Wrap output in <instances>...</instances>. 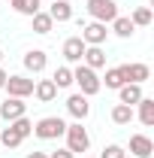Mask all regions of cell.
I'll return each mask as SVG.
<instances>
[{
    "label": "cell",
    "mask_w": 154,
    "mask_h": 158,
    "mask_svg": "<svg viewBox=\"0 0 154 158\" xmlns=\"http://www.w3.org/2000/svg\"><path fill=\"white\" fill-rule=\"evenodd\" d=\"M73 82H79V88H82V94H85V98H94L97 91L103 88V82L97 79V70L85 67V64H79L76 70H73Z\"/></svg>",
    "instance_id": "6da1fadb"
},
{
    "label": "cell",
    "mask_w": 154,
    "mask_h": 158,
    "mask_svg": "<svg viewBox=\"0 0 154 158\" xmlns=\"http://www.w3.org/2000/svg\"><path fill=\"white\" fill-rule=\"evenodd\" d=\"M64 131H67V122L60 116H45V118H39L37 128H33V134L39 140H58V137H64Z\"/></svg>",
    "instance_id": "7a4b0ae2"
},
{
    "label": "cell",
    "mask_w": 154,
    "mask_h": 158,
    "mask_svg": "<svg viewBox=\"0 0 154 158\" xmlns=\"http://www.w3.org/2000/svg\"><path fill=\"white\" fill-rule=\"evenodd\" d=\"M67 149L76 155V152H88V146H91V137H88V131L82 128V122H76V125H67Z\"/></svg>",
    "instance_id": "3957f363"
},
{
    "label": "cell",
    "mask_w": 154,
    "mask_h": 158,
    "mask_svg": "<svg viewBox=\"0 0 154 158\" xmlns=\"http://www.w3.org/2000/svg\"><path fill=\"white\" fill-rule=\"evenodd\" d=\"M88 12L94 21H115L118 19V3L115 0H88Z\"/></svg>",
    "instance_id": "277c9868"
},
{
    "label": "cell",
    "mask_w": 154,
    "mask_h": 158,
    "mask_svg": "<svg viewBox=\"0 0 154 158\" xmlns=\"http://www.w3.org/2000/svg\"><path fill=\"white\" fill-rule=\"evenodd\" d=\"M6 91H9V98H27V94H33V79L27 76H6V85H3Z\"/></svg>",
    "instance_id": "5b68a950"
},
{
    "label": "cell",
    "mask_w": 154,
    "mask_h": 158,
    "mask_svg": "<svg viewBox=\"0 0 154 158\" xmlns=\"http://www.w3.org/2000/svg\"><path fill=\"white\" fill-rule=\"evenodd\" d=\"M106 24L103 21H91V24H85L82 27V40H85V46H103L106 43Z\"/></svg>",
    "instance_id": "8992f818"
},
{
    "label": "cell",
    "mask_w": 154,
    "mask_h": 158,
    "mask_svg": "<svg viewBox=\"0 0 154 158\" xmlns=\"http://www.w3.org/2000/svg\"><path fill=\"white\" fill-rule=\"evenodd\" d=\"M24 113H27V103L21 98H6L0 103V116L6 118V122H15V118H21Z\"/></svg>",
    "instance_id": "52a82bcc"
},
{
    "label": "cell",
    "mask_w": 154,
    "mask_h": 158,
    "mask_svg": "<svg viewBox=\"0 0 154 158\" xmlns=\"http://www.w3.org/2000/svg\"><path fill=\"white\" fill-rule=\"evenodd\" d=\"M67 113L76 118V122L88 118V113H91V103H88V98H85V94H70V98H67Z\"/></svg>",
    "instance_id": "ba28073f"
},
{
    "label": "cell",
    "mask_w": 154,
    "mask_h": 158,
    "mask_svg": "<svg viewBox=\"0 0 154 158\" xmlns=\"http://www.w3.org/2000/svg\"><path fill=\"white\" fill-rule=\"evenodd\" d=\"M130 152H133L136 158H151L154 143L145 137V134H133V137H130Z\"/></svg>",
    "instance_id": "9c48e42d"
},
{
    "label": "cell",
    "mask_w": 154,
    "mask_h": 158,
    "mask_svg": "<svg viewBox=\"0 0 154 158\" xmlns=\"http://www.w3.org/2000/svg\"><path fill=\"white\" fill-rule=\"evenodd\" d=\"M148 76H151L148 64H124V79H127V82H133V85H142Z\"/></svg>",
    "instance_id": "30bf717a"
},
{
    "label": "cell",
    "mask_w": 154,
    "mask_h": 158,
    "mask_svg": "<svg viewBox=\"0 0 154 158\" xmlns=\"http://www.w3.org/2000/svg\"><path fill=\"white\" fill-rule=\"evenodd\" d=\"M85 67H91V70H100V67H106V52L100 49V46H85Z\"/></svg>",
    "instance_id": "8fae6325"
},
{
    "label": "cell",
    "mask_w": 154,
    "mask_h": 158,
    "mask_svg": "<svg viewBox=\"0 0 154 158\" xmlns=\"http://www.w3.org/2000/svg\"><path fill=\"white\" fill-rule=\"evenodd\" d=\"M118 94H121V103H127V106H136L139 100L145 98V94H142V85H133V82H124V85L118 88Z\"/></svg>",
    "instance_id": "7c38bea8"
},
{
    "label": "cell",
    "mask_w": 154,
    "mask_h": 158,
    "mask_svg": "<svg viewBox=\"0 0 154 158\" xmlns=\"http://www.w3.org/2000/svg\"><path fill=\"white\" fill-rule=\"evenodd\" d=\"M82 55H85V40L82 37H70L67 43H64V58L67 61H82Z\"/></svg>",
    "instance_id": "4fadbf2b"
},
{
    "label": "cell",
    "mask_w": 154,
    "mask_h": 158,
    "mask_svg": "<svg viewBox=\"0 0 154 158\" xmlns=\"http://www.w3.org/2000/svg\"><path fill=\"white\" fill-rule=\"evenodd\" d=\"M45 64H48V58H45V52H42V49H33V52H27V55H24V67H27L30 73H42V70H45Z\"/></svg>",
    "instance_id": "5bb4252c"
},
{
    "label": "cell",
    "mask_w": 154,
    "mask_h": 158,
    "mask_svg": "<svg viewBox=\"0 0 154 158\" xmlns=\"http://www.w3.org/2000/svg\"><path fill=\"white\" fill-rule=\"evenodd\" d=\"M33 94H37V100L48 103V100H55V94H58V85L52 79H39L37 85H33Z\"/></svg>",
    "instance_id": "9a60e30c"
},
{
    "label": "cell",
    "mask_w": 154,
    "mask_h": 158,
    "mask_svg": "<svg viewBox=\"0 0 154 158\" xmlns=\"http://www.w3.org/2000/svg\"><path fill=\"white\" fill-rule=\"evenodd\" d=\"M52 21H70L73 19V6L67 0H52V9H48Z\"/></svg>",
    "instance_id": "2e32d148"
},
{
    "label": "cell",
    "mask_w": 154,
    "mask_h": 158,
    "mask_svg": "<svg viewBox=\"0 0 154 158\" xmlns=\"http://www.w3.org/2000/svg\"><path fill=\"white\" fill-rule=\"evenodd\" d=\"M136 106H139V122H142L145 128H151V125H154V100L151 98H142Z\"/></svg>",
    "instance_id": "e0dca14e"
},
{
    "label": "cell",
    "mask_w": 154,
    "mask_h": 158,
    "mask_svg": "<svg viewBox=\"0 0 154 158\" xmlns=\"http://www.w3.org/2000/svg\"><path fill=\"white\" fill-rule=\"evenodd\" d=\"M21 134H18V128L9 122V128H3V134H0V146H9V149H15V146H21Z\"/></svg>",
    "instance_id": "ac0fdd59"
},
{
    "label": "cell",
    "mask_w": 154,
    "mask_h": 158,
    "mask_svg": "<svg viewBox=\"0 0 154 158\" xmlns=\"http://www.w3.org/2000/svg\"><path fill=\"white\" fill-rule=\"evenodd\" d=\"M30 19H33V34H52L55 21H52V15H48V12H42V9H39L37 15H30Z\"/></svg>",
    "instance_id": "d6986e66"
},
{
    "label": "cell",
    "mask_w": 154,
    "mask_h": 158,
    "mask_svg": "<svg viewBox=\"0 0 154 158\" xmlns=\"http://www.w3.org/2000/svg\"><path fill=\"white\" fill-rule=\"evenodd\" d=\"M112 122H115V125H130V122H133V106L118 103L115 110H112Z\"/></svg>",
    "instance_id": "ffe728a7"
},
{
    "label": "cell",
    "mask_w": 154,
    "mask_h": 158,
    "mask_svg": "<svg viewBox=\"0 0 154 158\" xmlns=\"http://www.w3.org/2000/svg\"><path fill=\"white\" fill-rule=\"evenodd\" d=\"M12 3V9L21 12V15H37L39 12V0H9Z\"/></svg>",
    "instance_id": "44dd1931"
},
{
    "label": "cell",
    "mask_w": 154,
    "mask_h": 158,
    "mask_svg": "<svg viewBox=\"0 0 154 158\" xmlns=\"http://www.w3.org/2000/svg\"><path fill=\"white\" fill-rule=\"evenodd\" d=\"M127 79H124V64L121 67H112V70H106V88H121Z\"/></svg>",
    "instance_id": "7402d4cb"
},
{
    "label": "cell",
    "mask_w": 154,
    "mask_h": 158,
    "mask_svg": "<svg viewBox=\"0 0 154 158\" xmlns=\"http://www.w3.org/2000/svg\"><path fill=\"white\" fill-rule=\"evenodd\" d=\"M52 82H55L58 88H70V85H73V70H70V67H58L55 76H52Z\"/></svg>",
    "instance_id": "603a6c76"
},
{
    "label": "cell",
    "mask_w": 154,
    "mask_h": 158,
    "mask_svg": "<svg viewBox=\"0 0 154 158\" xmlns=\"http://www.w3.org/2000/svg\"><path fill=\"white\" fill-rule=\"evenodd\" d=\"M112 31H115L118 37H130V34H133L136 27H133V21H130V19H124V15H118V19L112 21Z\"/></svg>",
    "instance_id": "cb8c5ba5"
},
{
    "label": "cell",
    "mask_w": 154,
    "mask_h": 158,
    "mask_svg": "<svg viewBox=\"0 0 154 158\" xmlns=\"http://www.w3.org/2000/svg\"><path fill=\"white\" fill-rule=\"evenodd\" d=\"M130 21H133V27H148L151 24V9L148 6H139L133 15H130Z\"/></svg>",
    "instance_id": "d4e9b609"
},
{
    "label": "cell",
    "mask_w": 154,
    "mask_h": 158,
    "mask_svg": "<svg viewBox=\"0 0 154 158\" xmlns=\"http://www.w3.org/2000/svg\"><path fill=\"white\" fill-rule=\"evenodd\" d=\"M12 125H15V128H18V134H21V137H27V134H33V125H30V118H27V116H21V118H15V122H12Z\"/></svg>",
    "instance_id": "484cf974"
},
{
    "label": "cell",
    "mask_w": 154,
    "mask_h": 158,
    "mask_svg": "<svg viewBox=\"0 0 154 158\" xmlns=\"http://www.w3.org/2000/svg\"><path fill=\"white\" fill-rule=\"evenodd\" d=\"M100 158H124V149H121L118 143H112V146L103 149V155H100Z\"/></svg>",
    "instance_id": "4316f807"
},
{
    "label": "cell",
    "mask_w": 154,
    "mask_h": 158,
    "mask_svg": "<svg viewBox=\"0 0 154 158\" xmlns=\"http://www.w3.org/2000/svg\"><path fill=\"white\" fill-rule=\"evenodd\" d=\"M48 158H76V155H73L70 149H58V152H52Z\"/></svg>",
    "instance_id": "83f0119b"
},
{
    "label": "cell",
    "mask_w": 154,
    "mask_h": 158,
    "mask_svg": "<svg viewBox=\"0 0 154 158\" xmlns=\"http://www.w3.org/2000/svg\"><path fill=\"white\" fill-rule=\"evenodd\" d=\"M27 158H48V155H45V152H30Z\"/></svg>",
    "instance_id": "f1b7e54d"
},
{
    "label": "cell",
    "mask_w": 154,
    "mask_h": 158,
    "mask_svg": "<svg viewBox=\"0 0 154 158\" xmlns=\"http://www.w3.org/2000/svg\"><path fill=\"white\" fill-rule=\"evenodd\" d=\"M3 85H6V73L0 70V88H3Z\"/></svg>",
    "instance_id": "f546056e"
},
{
    "label": "cell",
    "mask_w": 154,
    "mask_h": 158,
    "mask_svg": "<svg viewBox=\"0 0 154 158\" xmlns=\"http://www.w3.org/2000/svg\"><path fill=\"white\" fill-rule=\"evenodd\" d=\"M0 61H3V52H0Z\"/></svg>",
    "instance_id": "4dcf8cb0"
}]
</instances>
